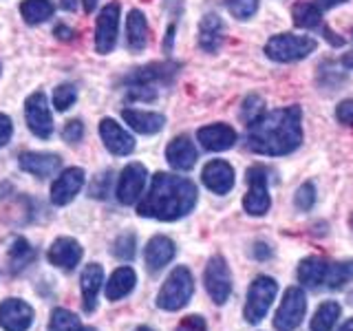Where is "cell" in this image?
<instances>
[{"instance_id": "cell-1", "label": "cell", "mask_w": 353, "mask_h": 331, "mask_svg": "<svg viewBox=\"0 0 353 331\" xmlns=\"http://www.w3.org/2000/svg\"><path fill=\"white\" fill-rule=\"evenodd\" d=\"M248 148L265 157H283L303 143V110L287 106L270 110L248 126Z\"/></svg>"}, {"instance_id": "cell-2", "label": "cell", "mask_w": 353, "mask_h": 331, "mask_svg": "<svg viewBox=\"0 0 353 331\" xmlns=\"http://www.w3.org/2000/svg\"><path fill=\"white\" fill-rule=\"evenodd\" d=\"M199 201L196 183L188 177L157 172L150 179L148 192L137 203V214L157 221H176L188 217Z\"/></svg>"}, {"instance_id": "cell-3", "label": "cell", "mask_w": 353, "mask_h": 331, "mask_svg": "<svg viewBox=\"0 0 353 331\" xmlns=\"http://www.w3.org/2000/svg\"><path fill=\"white\" fill-rule=\"evenodd\" d=\"M194 294V279L188 268L179 265L174 268L165 283L161 285V290L157 294V307L163 312H179L183 309Z\"/></svg>"}, {"instance_id": "cell-4", "label": "cell", "mask_w": 353, "mask_h": 331, "mask_svg": "<svg viewBox=\"0 0 353 331\" xmlns=\"http://www.w3.org/2000/svg\"><path fill=\"white\" fill-rule=\"evenodd\" d=\"M318 49V42L312 36H294V33H279L265 44V55L274 62H298L309 58Z\"/></svg>"}, {"instance_id": "cell-5", "label": "cell", "mask_w": 353, "mask_h": 331, "mask_svg": "<svg viewBox=\"0 0 353 331\" xmlns=\"http://www.w3.org/2000/svg\"><path fill=\"white\" fill-rule=\"evenodd\" d=\"M276 294H279V283H276L272 276H256V279L252 281L248 290L245 309H243V316H245L250 325H259L261 320L268 316Z\"/></svg>"}, {"instance_id": "cell-6", "label": "cell", "mask_w": 353, "mask_h": 331, "mask_svg": "<svg viewBox=\"0 0 353 331\" xmlns=\"http://www.w3.org/2000/svg\"><path fill=\"white\" fill-rule=\"evenodd\" d=\"M248 185L250 190L243 197V208L245 212L252 217H263L270 212L272 199H270V190H268V168L261 163L248 168Z\"/></svg>"}, {"instance_id": "cell-7", "label": "cell", "mask_w": 353, "mask_h": 331, "mask_svg": "<svg viewBox=\"0 0 353 331\" xmlns=\"http://www.w3.org/2000/svg\"><path fill=\"white\" fill-rule=\"evenodd\" d=\"M203 285L205 292L210 294L214 305H225L232 294V274L228 268V261L216 254L208 261L205 272H203Z\"/></svg>"}, {"instance_id": "cell-8", "label": "cell", "mask_w": 353, "mask_h": 331, "mask_svg": "<svg viewBox=\"0 0 353 331\" xmlns=\"http://www.w3.org/2000/svg\"><path fill=\"white\" fill-rule=\"evenodd\" d=\"M307 314V296L301 287H287L283 296V303L274 316L276 331H294L301 327L303 318Z\"/></svg>"}, {"instance_id": "cell-9", "label": "cell", "mask_w": 353, "mask_h": 331, "mask_svg": "<svg viewBox=\"0 0 353 331\" xmlns=\"http://www.w3.org/2000/svg\"><path fill=\"white\" fill-rule=\"evenodd\" d=\"M25 119L27 126L36 137L49 139L53 135V115L47 102V95L42 91H36L27 97L25 102Z\"/></svg>"}, {"instance_id": "cell-10", "label": "cell", "mask_w": 353, "mask_h": 331, "mask_svg": "<svg viewBox=\"0 0 353 331\" xmlns=\"http://www.w3.org/2000/svg\"><path fill=\"white\" fill-rule=\"evenodd\" d=\"M148 181V170L146 166L139 163V161H132L128 163L124 170L119 174V181H117V201L121 205H132L137 203L139 199L143 197V188H146Z\"/></svg>"}, {"instance_id": "cell-11", "label": "cell", "mask_w": 353, "mask_h": 331, "mask_svg": "<svg viewBox=\"0 0 353 331\" xmlns=\"http://www.w3.org/2000/svg\"><path fill=\"white\" fill-rule=\"evenodd\" d=\"M117 29H119V5L108 3L97 16L95 25V49L97 53H110L117 42Z\"/></svg>"}, {"instance_id": "cell-12", "label": "cell", "mask_w": 353, "mask_h": 331, "mask_svg": "<svg viewBox=\"0 0 353 331\" xmlns=\"http://www.w3.org/2000/svg\"><path fill=\"white\" fill-rule=\"evenodd\" d=\"M179 71L176 62H152L139 69H132L126 77L124 84L128 86H154V84H168L172 82V77Z\"/></svg>"}, {"instance_id": "cell-13", "label": "cell", "mask_w": 353, "mask_h": 331, "mask_svg": "<svg viewBox=\"0 0 353 331\" xmlns=\"http://www.w3.org/2000/svg\"><path fill=\"white\" fill-rule=\"evenodd\" d=\"M36 312L22 298H7L0 303V327L5 331H29Z\"/></svg>"}, {"instance_id": "cell-14", "label": "cell", "mask_w": 353, "mask_h": 331, "mask_svg": "<svg viewBox=\"0 0 353 331\" xmlns=\"http://www.w3.org/2000/svg\"><path fill=\"white\" fill-rule=\"evenodd\" d=\"M99 137H102L106 150L110 154H117V157H126V154L135 150V137L110 117H104L99 121Z\"/></svg>"}, {"instance_id": "cell-15", "label": "cell", "mask_w": 353, "mask_h": 331, "mask_svg": "<svg viewBox=\"0 0 353 331\" xmlns=\"http://www.w3.org/2000/svg\"><path fill=\"white\" fill-rule=\"evenodd\" d=\"M234 168L223 161V159H212V161H208L203 166V170H201V181L203 185L208 188L210 192H214V194H228L232 188H234L236 179H234Z\"/></svg>"}, {"instance_id": "cell-16", "label": "cell", "mask_w": 353, "mask_h": 331, "mask_svg": "<svg viewBox=\"0 0 353 331\" xmlns=\"http://www.w3.org/2000/svg\"><path fill=\"white\" fill-rule=\"evenodd\" d=\"M84 181H86V172L82 168H66L51 185V203L53 205L71 203L84 188Z\"/></svg>"}, {"instance_id": "cell-17", "label": "cell", "mask_w": 353, "mask_h": 331, "mask_svg": "<svg viewBox=\"0 0 353 331\" xmlns=\"http://www.w3.org/2000/svg\"><path fill=\"white\" fill-rule=\"evenodd\" d=\"M292 18H294V25L298 29H316V31H323L325 38L331 44H336V47H340V44L345 42L342 38H336V33L325 25L323 11L316 7V3H296L294 9H292Z\"/></svg>"}, {"instance_id": "cell-18", "label": "cell", "mask_w": 353, "mask_h": 331, "mask_svg": "<svg viewBox=\"0 0 353 331\" xmlns=\"http://www.w3.org/2000/svg\"><path fill=\"white\" fill-rule=\"evenodd\" d=\"M82 254H84V250L75 239L60 237L51 243V248L47 252V259L51 265H55V268H60L64 272H73L77 265H80Z\"/></svg>"}, {"instance_id": "cell-19", "label": "cell", "mask_w": 353, "mask_h": 331, "mask_svg": "<svg viewBox=\"0 0 353 331\" xmlns=\"http://www.w3.org/2000/svg\"><path fill=\"white\" fill-rule=\"evenodd\" d=\"M196 139L208 152H223L234 146L239 135L230 124H210L196 130Z\"/></svg>"}, {"instance_id": "cell-20", "label": "cell", "mask_w": 353, "mask_h": 331, "mask_svg": "<svg viewBox=\"0 0 353 331\" xmlns=\"http://www.w3.org/2000/svg\"><path fill=\"white\" fill-rule=\"evenodd\" d=\"M18 163L22 170L38 177V179H49L62 168V159L53 152H22Z\"/></svg>"}, {"instance_id": "cell-21", "label": "cell", "mask_w": 353, "mask_h": 331, "mask_svg": "<svg viewBox=\"0 0 353 331\" xmlns=\"http://www.w3.org/2000/svg\"><path fill=\"white\" fill-rule=\"evenodd\" d=\"M196 157H199V154H196V146H194V141L188 137V135L174 137L168 143V148H165V159H168L170 168L179 170V172L192 170L194 163H196Z\"/></svg>"}, {"instance_id": "cell-22", "label": "cell", "mask_w": 353, "mask_h": 331, "mask_svg": "<svg viewBox=\"0 0 353 331\" xmlns=\"http://www.w3.org/2000/svg\"><path fill=\"white\" fill-rule=\"evenodd\" d=\"M176 254V245L170 237H163V234H157L152 237L148 243H146V250H143V261H146V268L154 274L163 270L165 265H168Z\"/></svg>"}, {"instance_id": "cell-23", "label": "cell", "mask_w": 353, "mask_h": 331, "mask_svg": "<svg viewBox=\"0 0 353 331\" xmlns=\"http://www.w3.org/2000/svg\"><path fill=\"white\" fill-rule=\"evenodd\" d=\"M104 283V270L99 263H88L80 276V290H82V307L86 314H93L97 307V294Z\"/></svg>"}, {"instance_id": "cell-24", "label": "cell", "mask_w": 353, "mask_h": 331, "mask_svg": "<svg viewBox=\"0 0 353 331\" xmlns=\"http://www.w3.org/2000/svg\"><path fill=\"white\" fill-rule=\"evenodd\" d=\"M225 40V25L216 14H208L199 22V47L205 53H214Z\"/></svg>"}, {"instance_id": "cell-25", "label": "cell", "mask_w": 353, "mask_h": 331, "mask_svg": "<svg viewBox=\"0 0 353 331\" xmlns=\"http://www.w3.org/2000/svg\"><path fill=\"white\" fill-rule=\"evenodd\" d=\"M126 124L141 135H154L165 126V117L161 113H150V110H137V108H124L121 110Z\"/></svg>"}, {"instance_id": "cell-26", "label": "cell", "mask_w": 353, "mask_h": 331, "mask_svg": "<svg viewBox=\"0 0 353 331\" xmlns=\"http://www.w3.org/2000/svg\"><path fill=\"white\" fill-rule=\"evenodd\" d=\"M135 283H137L135 270L128 268V265H121V268H117L113 274H110V279L106 283V298L110 303L121 301V298L135 290Z\"/></svg>"}, {"instance_id": "cell-27", "label": "cell", "mask_w": 353, "mask_h": 331, "mask_svg": "<svg viewBox=\"0 0 353 331\" xmlns=\"http://www.w3.org/2000/svg\"><path fill=\"white\" fill-rule=\"evenodd\" d=\"M126 42H128V49L135 51V53L143 51V49H146V44H148V22H146V16H143L139 9L128 11Z\"/></svg>"}, {"instance_id": "cell-28", "label": "cell", "mask_w": 353, "mask_h": 331, "mask_svg": "<svg viewBox=\"0 0 353 331\" xmlns=\"http://www.w3.org/2000/svg\"><path fill=\"white\" fill-rule=\"evenodd\" d=\"M327 268H329V263L325 259L309 257L298 265V281H301L305 287H309V290H318L320 285H325Z\"/></svg>"}, {"instance_id": "cell-29", "label": "cell", "mask_w": 353, "mask_h": 331, "mask_svg": "<svg viewBox=\"0 0 353 331\" xmlns=\"http://www.w3.org/2000/svg\"><path fill=\"white\" fill-rule=\"evenodd\" d=\"M38 259V252H36V248H31L29 245V241L27 239H16L14 243H11V248H9V257H7V261H9V270H11V274H18V272H22V270H27L29 265Z\"/></svg>"}, {"instance_id": "cell-30", "label": "cell", "mask_w": 353, "mask_h": 331, "mask_svg": "<svg viewBox=\"0 0 353 331\" xmlns=\"http://www.w3.org/2000/svg\"><path fill=\"white\" fill-rule=\"evenodd\" d=\"M340 314H342L340 303L327 301V303H323L316 309V314L312 318V325H309V329H312V331H334Z\"/></svg>"}, {"instance_id": "cell-31", "label": "cell", "mask_w": 353, "mask_h": 331, "mask_svg": "<svg viewBox=\"0 0 353 331\" xmlns=\"http://www.w3.org/2000/svg\"><path fill=\"white\" fill-rule=\"evenodd\" d=\"M53 11L55 7L51 0H22L20 5V16L25 18L27 25H40L53 16Z\"/></svg>"}, {"instance_id": "cell-32", "label": "cell", "mask_w": 353, "mask_h": 331, "mask_svg": "<svg viewBox=\"0 0 353 331\" xmlns=\"http://www.w3.org/2000/svg\"><path fill=\"white\" fill-rule=\"evenodd\" d=\"M353 281V261H342V263H331L327 268V279L325 285L329 290H340Z\"/></svg>"}, {"instance_id": "cell-33", "label": "cell", "mask_w": 353, "mask_h": 331, "mask_svg": "<svg viewBox=\"0 0 353 331\" xmlns=\"http://www.w3.org/2000/svg\"><path fill=\"white\" fill-rule=\"evenodd\" d=\"M49 331H84V325L80 323L73 312L64 307H58L51 312V320H49Z\"/></svg>"}, {"instance_id": "cell-34", "label": "cell", "mask_w": 353, "mask_h": 331, "mask_svg": "<svg viewBox=\"0 0 353 331\" xmlns=\"http://www.w3.org/2000/svg\"><path fill=\"white\" fill-rule=\"evenodd\" d=\"M268 110H265V102H263V97L256 95V93H252L248 95L245 99H243V106H241V119L245 121V126L254 124L256 119H261Z\"/></svg>"}, {"instance_id": "cell-35", "label": "cell", "mask_w": 353, "mask_h": 331, "mask_svg": "<svg viewBox=\"0 0 353 331\" xmlns=\"http://www.w3.org/2000/svg\"><path fill=\"white\" fill-rule=\"evenodd\" d=\"M135 252H137V237L132 234V232H126V234H121V237L115 239V243H113L115 259L128 263V261L135 259Z\"/></svg>"}, {"instance_id": "cell-36", "label": "cell", "mask_w": 353, "mask_h": 331, "mask_svg": "<svg viewBox=\"0 0 353 331\" xmlns=\"http://www.w3.org/2000/svg\"><path fill=\"white\" fill-rule=\"evenodd\" d=\"M75 99H77V91L73 84H60L53 91V106L55 110H60V113H64L66 108H71L75 104Z\"/></svg>"}, {"instance_id": "cell-37", "label": "cell", "mask_w": 353, "mask_h": 331, "mask_svg": "<svg viewBox=\"0 0 353 331\" xmlns=\"http://www.w3.org/2000/svg\"><path fill=\"white\" fill-rule=\"evenodd\" d=\"M228 11L239 20H248L256 14L259 9V0H225Z\"/></svg>"}, {"instance_id": "cell-38", "label": "cell", "mask_w": 353, "mask_h": 331, "mask_svg": "<svg viewBox=\"0 0 353 331\" xmlns=\"http://www.w3.org/2000/svg\"><path fill=\"white\" fill-rule=\"evenodd\" d=\"M294 203H296L298 210H301V212H307V210H312L314 203H316V185L312 181L303 183L296 190V194H294Z\"/></svg>"}, {"instance_id": "cell-39", "label": "cell", "mask_w": 353, "mask_h": 331, "mask_svg": "<svg viewBox=\"0 0 353 331\" xmlns=\"http://www.w3.org/2000/svg\"><path fill=\"white\" fill-rule=\"evenodd\" d=\"M84 137V124L80 119H71L66 121V126L62 128V139L66 143H80Z\"/></svg>"}, {"instance_id": "cell-40", "label": "cell", "mask_w": 353, "mask_h": 331, "mask_svg": "<svg viewBox=\"0 0 353 331\" xmlns=\"http://www.w3.org/2000/svg\"><path fill=\"white\" fill-rule=\"evenodd\" d=\"M174 331H208V325H205L203 316L190 314V316H185L179 325H176Z\"/></svg>"}, {"instance_id": "cell-41", "label": "cell", "mask_w": 353, "mask_h": 331, "mask_svg": "<svg viewBox=\"0 0 353 331\" xmlns=\"http://www.w3.org/2000/svg\"><path fill=\"white\" fill-rule=\"evenodd\" d=\"M110 172H102L99 177H95V181L91 183V197L95 199H104L108 194V188H110Z\"/></svg>"}, {"instance_id": "cell-42", "label": "cell", "mask_w": 353, "mask_h": 331, "mask_svg": "<svg viewBox=\"0 0 353 331\" xmlns=\"http://www.w3.org/2000/svg\"><path fill=\"white\" fill-rule=\"evenodd\" d=\"M336 119L345 126H353V99H345L336 108Z\"/></svg>"}, {"instance_id": "cell-43", "label": "cell", "mask_w": 353, "mask_h": 331, "mask_svg": "<svg viewBox=\"0 0 353 331\" xmlns=\"http://www.w3.org/2000/svg\"><path fill=\"white\" fill-rule=\"evenodd\" d=\"M11 135H14V124H11V119L9 115L5 113H0V148L7 146Z\"/></svg>"}, {"instance_id": "cell-44", "label": "cell", "mask_w": 353, "mask_h": 331, "mask_svg": "<svg viewBox=\"0 0 353 331\" xmlns=\"http://www.w3.org/2000/svg\"><path fill=\"white\" fill-rule=\"evenodd\" d=\"M252 257L256 261H268L272 257V250L268 243H256V245L252 248Z\"/></svg>"}, {"instance_id": "cell-45", "label": "cell", "mask_w": 353, "mask_h": 331, "mask_svg": "<svg viewBox=\"0 0 353 331\" xmlns=\"http://www.w3.org/2000/svg\"><path fill=\"white\" fill-rule=\"evenodd\" d=\"M342 3H347V0H316V7H318L320 11H329V9H334V7L342 5Z\"/></svg>"}, {"instance_id": "cell-46", "label": "cell", "mask_w": 353, "mask_h": 331, "mask_svg": "<svg viewBox=\"0 0 353 331\" xmlns=\"http://www.w3.org/2000/svg\"><path fill=\"white\" fill-rule=\"evenodd\" d=\"M53 33H55V36H58L60 40H71V38H73V31H71L69 27H64V25H58Z\"/></svg>"}, {"instance_id": "cell-47", "label": "cell", "mask_w": 353, "mask_h": 331, "mask_svg": "<svg viewBox=\"0 0 353 331\" xmlns=\"http://www.w3.org/2000/svg\"><path fill=\"white\" fill-rule=\"evenodd\" d=\"M172 42H174V25L168 27V33H165V44H163V49L165 51H170L172 49Z\"/></svg>"}, {"instance_id": "cell-48", "label": "cell", "mask_w": 353, "mask_h": 331, "mask_svg": "<svg viewBox=\"0 0 353 331\" xmlns=\"http://www.w3.org/2000/svg\"><path fill=\"white\" fill-rule=\"evenodd\" d=\"M60 7L64 11H75L77 9V0H60Z\"/></svg>"}, {"instance_id": "cell-49", "label": "cell", "mask_w": 353, "mask_h": 331, "mask_svg": "<svg viewBox=\"0 0 353 331\" xmlns=\"http://www.w3.org/2000/svg\"><path fill=\"white\" fill-rule=\"evenodd\" d=\"M97 3H99V0H82V5H84V11H86V14H93L95 7H97Z\"/></svg>"}, {"instance_id": "cell-50", "label": "cell", "mask_w": 353, "mask_h": 331, "mask_svg": "<svg viewBox=\"0 0 353 331\" xmlns=\"http://www.w3.org/2000/svg\"><path fill=\"white\" fill-rule=\"evenodd\" d=\"M342 64H345L347 69H353V51H349L345 58H342Z\"/></svg>"}, {"instance_id": "cell-51", "label": "cell", "mask_w": 353, "mask_h": 331, "mask_svg": "<svg viewBox=\"0 0 353 331\" xmlns=\"http://www.w3.org/2000/svg\"><path fill=\"white\" fill-rule=\"evenodd\" d=\"M338 331H353V318H349V320H347V323H345V325H342V327H340Z\"/></svg>"}, {"instance_id": "cell-52", "label": "cell", "mask_w": 353, "mask_h": 331, "mask_svg": "<svg viewBox=\"0 0 353 331\" xmlns=\"http://www.w3.org/2000/svg\"><path fill=\"white\" fill-rule=\"evenodd\" d=\"M135 331H154V329H150V327H137Z\"/></svg>"}, {"instance_id": "cell-53", "label": "cell", "mask_w": 353, "mask_h": 331, "mask_svg": "<svg viewBox=\"0 0 353 331\" xmlns=\"http://www.w3.org/2000/svg\"><path fill=\"white\" fill-rule=\"evenodd\" d=\"M84 331H97V329H93V327H84Z\"/></svg>"}]
</instances>
